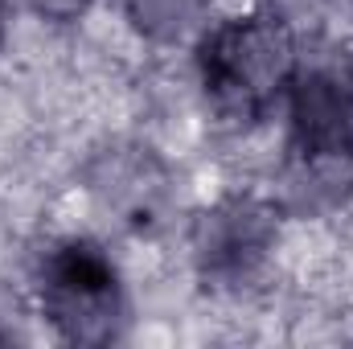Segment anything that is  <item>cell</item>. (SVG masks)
Here are the masks:
<instances>
[{"instance_id": "cell-4", "label": "cell", "mask_w": 353, "mask_h": 349, "mask_svg": "<svg viewBox=\"0 0 353 349\" xmlns=\"http://www.w3.org/2000/svg\"><path fill=\"white\" fill-rule=\"evenodd\" d=\"M74 189L99 222L94 230L123 239H157L181 206L176 165L152 136H103L83 157Z\"/></svg>"}, {"instance_id": "cell-8", "label": "cell", "mask_w": 353, "mask_h": 349, "mask_svg": "<svg viewBox=\"0 0 353 349\" xmlns=\"http://www.w3.org/2000/svg\"><path fill=\"white\" fill-rule=\"evenodd\" d=\"M350 54H353V41H350Z\"/></svg>"}, {"instance_id": "cell-2", "label": "cell", "mask_w": 353, "mask_h": 349, "mask_svg": "<svg viewBox=\"0 0 353 349\" xmlns=\"http://www.w3.org/2000/svg\"><path fill=\"white\" fill-rule=\"evenodd\" d=\"M29 312L54 341L111 346L132 325V283L111 239L94 226H66L46 235L25 271Z\"/></svg>"}, {"instance_id": "cell-1", "label": "cell", "mask_w": 353, "mask_h": 349, "mask_svg": "<svg viewBox=\"0 0 353 349\" xmlns=\"http://www.w3.org/2000/svg\"><path fill=\"white\" fill-rule=\"evenodd\" d=\"M185 54L201 119L230 140L271 128L279 115L304 54V25L288 4L239 0L222 4Z\"/></svg>"}, {"instance_id": "cell-6", "label": "cell", "mask_w": 353, "mask_h": 349, "mask_svg": "<svg viewBox=\"0 0 353 349\" xmlns=\"http://www.w3.org/2000/svg\"><path fill=\"white\" fill-rule=\"evenodd\" d=\"M12 0H0V58L8 54V41H12Z\"/></svg>"}, {"instance_id": "cell-5", "label": "cell", "mask_w": 353, "mask_h": 349, "mask_svg": "<svg viewBox=\"0 0 353 349\" xmlns=\"http://www.w3.org/2000/svg\"><path fill=\"white\" fill-rule=\"evenodd\" d=\"M99 4L103 0H12V8L17 12H25L29 21H37V25H46V29H79V25H87L90 17L99 12Z\"/></svg>"}, {"instance_id": "cell-3", "label": "cell", "mask_w": 353, "mask_h": 349, "mask_svg": "<svg viewBox=\"0 0 353 349\" xmlns=\"http://www.w3.org/2000/svg\"><path fill=\"white\" fill-rule=\"evenodd\" d=\"M283 239L288 214L267 185H222L181 226L185 271L210 300L251 304L283 271Z\"/></svg>"}, {"instance_id": "cell-7", "label": "cell", "mask_w": 353, "mask_h": 349, "mask_svg": "<svg viewBox=\"0 0 353 349\" xmlns=\"http://www.w3.org/2000/svg\"><path fill=\"white\" fill-rule=\"evenodd\" d=\"M275 4H288V0H275Z\"/></svg>"}]
</instances>
